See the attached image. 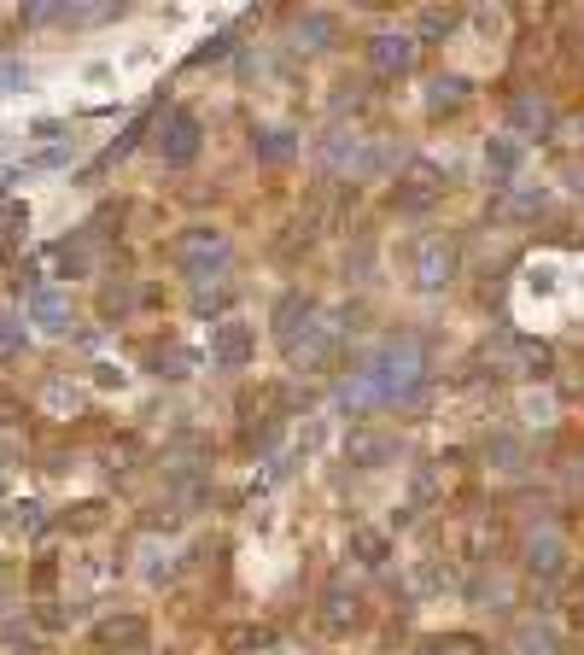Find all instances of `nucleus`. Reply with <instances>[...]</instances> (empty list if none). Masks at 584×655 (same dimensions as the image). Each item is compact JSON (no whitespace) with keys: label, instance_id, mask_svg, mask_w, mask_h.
<instances>
[{"label":"nucleus","instance_id":"6e6552de","mask_svg":"<svg viewBox=\"0 0 584 655\" xmlns=\"http://www.w3.org/2000/svg\"><path fill=\"white\" fill-rule=\"evenodd\" d=\"M345 462H357V468H386V462H398V439H392V434H374V427H357V434L345 439Z\"/></svg>","mask_w":584,"mask_h":655},{"label":"nucleus","instance_id":"4468645a","mask_svg":"<svg viewBox=\"0 0 584 655\" xmlns=\"http://www.w3.org/2000/svg\"><path fill=\"white\" fill-rule=\"evenodd\" d=\"M462 100H468V82H462V76H438L432 89H427V112H432V117H438V112H456Z\"/></svg>","mask_w":584,"mask_h":655},{"label":"nucleus","instance_id":"393cba45","mask_svg":"<svg viewBox=\"0 0 584 655\" xmlns=\"http://www.w3.org/2000/svg\"><path fill=\"white\" fill-rule=\"evenodd\" d=\"M486 457H497V468H514V462H520V439H514V434L486 439Z\"/></svg>","mask_w":584,"mask_h":655},{"label":"nucleus","instance_id":"dca6fc26","mask_svg":"<svg viewBox=\"0 0 584 655\" xmlns=\"http://www.w3.org/2000/svg\"><path fill=\"white\" fill-rule=\"evenodd\" d=\"M351 550H357V562H363V568H380V562L392 557L386 532H374V527H357V532H351Z\"/></svg>","mask_w":584,"mask_h":655},{"label":"nucleus","instance_id":"412c9836","mask_svg":"<svg viewBox=\"0 0 584 655\" xmlns=\"http://www.w3.org/2000/svg\"><path fill=\"white\" fill-rule=\"evenodd\" d=\"M514 649H520V655H555V632H550V626H520Z\"/></svg>","mask_w":584,"mask_h":655},{"label":"nucleus","instance_id":"f8f14e48","mask_svg":"<svg viewBox=\"0 0 584 655\" xmlns=\"http://www.w3.org/2000/svg\"><path fill=\"white\" fill-rule=\"evenodd\" d=\"M432 199H438V181H432V170H415L409 181H398V194H392V205H398V211H427Z\"/></svg>","mask_w":584,"mask_h":655},{"label":"nucleus","instance_id":"1a4fd4ad","mask_svg":"<svg viewBox=\"0 0 584 655\" xmlns=\"http://www.w3.org/2000/svg\"><path fill=\"white\" fill-rule=\"evenodd\" d=\"M526 568L538 573V580H555V573L567 568V539H561L555 527L532 532V539H526Z\"/></svg>","mask_w":584,"mask_h":655},{"label":"nucleus","instance_id":"423d86ee","mask_svg":"<svg viewBox=\"0 0 584 655\" xmlns=\"http://www.w3.org/2000/svg\"><path fill=\"white\" fill-rule=\"evenodd\" d=\"M24 304H30V322L41 328V334H65V328H71V299L53 293V287L30 281L24 287Z\"/></svg>","mask_w":584,"mask_h":655},{"label":"nucleus","instance_id":"bb28decb","mask_svg":"<svg viewBox=\"0 0 584 655\" xmlns=\"http://www.w3.org/2000/svg\"><path fill=\"white\" fill-rule=\"evenodd\" d=\"M526 416H538V422H550V398H538V393H532V398H526Z\"/></svg>","mask_w":584,"mask_h":655},{"label":"nucleus","instance_id":"f03ea898","mask_svg":"<svg viewBox=\"0 0 584 655\" xmlns=\"http://www.w3.org/2000/svg\"><path fill=\"white\" fill-rule=\"evenodd\" d=\"M170 258H176V270H181L187 281H211V275H222V270H228L234 246H228V235H222V229H187V235H176Z\"/></svg>","mask_w":584,"mask_h":655},{"label":"nucleus","instance_id":"f257e3e1","mask_svg":"<svg viewBox=\"0 0 584 655\" xmlns=\"http://www.w3.org/2000/svg\"><path fill=\"white\" fill-rule=\"evenodd\" d=\"M357 375L368 381V393L380 404H409L427 386V352L415 334H386L380 345H368L357 357Z\"/></svg>","mask_w":584,"mask_h":655},{"label":"nucleus","instance_id":"6ab92c4d","mask_svg":"<svg viewBox=\"0 0 584 655\" xmlns=\"http://www.w3.org/2000/svg\"><path fill=\"white\" fill-rule=\"evenodd\" d=\"M24 345H30V334H24V322H18L12 311H0V363L24 357Z\"/></svg>","mask_w":584,"mask_h":655},{"label":"nucleus","instance_id":"aec40b11","mask_svg":"<svg viewBox=\"0 0 584 655\" xmlns=\"http://www.w3.org/2000/svg\"><path fill=\"white\" fill-rule=\"evenodd\" d=\"M222 649H234V655L269 649V626H228V632H222Z\"/></svg>","mask_w":584,"mask_h":655},{"label":"nucleus","instance_id":"9b49d317","mask_svg":"<svg viewBox=\"0 0 584 655\" xmlns=\"http://www.w3.org/2000/svg\"><path fill=\"white\" fill-rule=\"evenodd\" d=\"M310 316H316V304H310L304 293H286V299L275 304V340L286 345V352L299 345V322H310Z\"/></svg>","mask_w":584,"mask_h":655},{"label":"nucleus","instance_id":"4be33fe9","mask_svg":"<svg viewBox=\"0 0 584 655\" xmlns=\"http://www.w3.org/2000/svg\"><path fill=\"white\" fill-rule=\"evenodd\" d=\"M53 263H59L65 275H82V270H88V246H82V240H59V246H53Z\"/></svg>","mask_w":584,"mask_h":655},{"label":"nucleus","instance_id":"20e7f679","mask_svg":"<svg viewBox=\"0 0 584 655\" xmlns=\"http://www.w3.org/2000/svg\"><path fill=\"white\" fill-rule=\"evenodd\" d=\"M258 352V334L246 322H217L211 328V368H246Z\"/></svg>","mask_w":584,"mask_h":655},{"label":"nucleus","instance_id":"f3484780","mask_svg":"<svg viewBox=\"0 0 584 655\" xmlns=\"http://www.w3.org/2000/svg\"><path fill=\"white\" fill-rule=\"evenodd\" d=\"M258 158H269V164H286L292 153H299V141H292V129H258Z\"/></svg>","mask_w":584,"mask_h":655},{"label":"nucleus","instance_id":"a211bd4d","mask_svg":"<svg viewBox=\"0 0 584 655\" xmlns=\"http://www.w3.org/2000/svg\"><path fill=\"white\" fill-rule=\"evenodd\" d=\"M509 352L520 363V375H550V345H538V340H509Z\"/></svg>","mask_w":584,"mask_h":655},{"label":"nucleus","instance_id":"0eeeda50","mask_svg":"<svg viewBox=\"0 0 584 655\" xmlns=\"http://www.w3.org/2000/svg\"><path fill=\"white\" fill-rule=\"evenodd\" d=\"M368 65L380 71V76H404L409 65H415V35H404V30H380L368 41Z\"/></svg>","mask_w":584,"mask_h":655},{"label":"nucleus","instance_id":"a878e982","mask_svg":"<svg viewBox=\"0 0 584 655\" xmlns=\"http://www.w3.org/2000/svg\"><path fill=\"white\" fill-rule=\"evenodd\" d=\"M18 509V516H12V532H35L41 527V509L35 503H12Z\"/></svg>","mask_w":584,"mask_h":655},{"label":"nucleus","instance_id":"2eb2a0df","mask_svg":"<svg viewBox=\"0 0 584 655\" xmlns=\"http://www.w3.org/2000/svg\"><path fill=\"white\" fill-rule=\"evenodd\" d=\"M486 164H491L497 181H509V176L520 170V147H514L509 135H491V141H486Z\"/></svg>","mask_w":584,"mask_h":655},{"label":"nucleus","instance_id":"5701e85b","mask_svg":"<svg viewBox=\"0 0 584 655\" xmlns=\"http://www.w3.org/2000/svg\"><path fill=\"white\" fill-rule=\"evenodd\" d=\"M345 621H357V591H351V597H345V591L333 585V591H327V626L340 632Z\"/></svg>","mask_w":584,"mask_h":655},{"label":"nucleus","instance_id":"cd10ccee","mask_svg":"<svg viewBox=\"0 0 584 655\" xmlns=\"http://www.w3.org/2000/svg\"><path fill=\"white\" fill-rule=\"evenodd\" d=\"M578 135H584V117H578Z\"/></svg>","mask_w":584,"mask_h":655},{"label":"nucleus","instance_id":"7ed1b4c3","mask_svg":"<svg viewBox=\"0 0 584 655\" xmlns=\"http://www.w3.org/2000/svg\"><path fill=\"white\" fill-rule=\"evenodd\" d=\"M199 147H205V135H199V117L187 112V106H176L170 117H164V135H158V153H164V164H194L199 158Z\"/></svg>","mask_w":584,"mask_h":655},{"label":"nucleus","instance_id":"9d476101","mask_svg":"<svg viewBox=\"0 0 584 655\" xmlns=\"http://www.w3.org/2000/svg\"><path fill=\"white\" fill-rule=\"evenodd\" d=\"M100 649H112V655H135V649H146V621H140V614L106 621V626H100Z\"/></svg>","mask_w":584,"mask_h":655},{"label":"nucleus","instance_id":"ddd939ff","mask_svg":"<svg viewBox=\"0 0 584 655\" xmlns=\"http://www.w3.org/2000/svg\"><path fill=\"white\" fill-rule=\"evenodd\" d=\"M509 117L520 123V129H550V123H555V106H550V100H538V94H514Z\"/></svg>","mask_w":584,"mask_h":655},{"label":"nucleus","instance_id":"39448f33","mask_svg":"<svg viewBox=\"0 0 584 655\" xmlns=\"http://www.w3.org/2000/svg\"><path fill=\"white\" fill-rule=\"evenodd\" d=\"M456 275V240H445V235H432V240H421L415 246V281L427 287V293H438Z\"/></svg>","mask_w":584,"mask_h":655},{"label":"nucleus","instance_id":"b1692460","mask_svg":"<svg viewBox=\"0 0 584 655\" xmlns=\"http://www.w3.org/2000/svg\"><path fill=\"white\" fill-rule=\"evenodd\" d=\"M456 18H462V12H450V7H427V12H421V35H450V30H456Z\"/></svg>","mask_w":584,"mask_h":655}]
</instances>
